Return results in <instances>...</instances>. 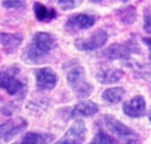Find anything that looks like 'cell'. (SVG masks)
<instances>
[{
    "label": "cell",
    "instance_id": "7",
    "mask_svg": "<svg viewBox=\"0 0 151 144\" xmlns=\"http://www.w3.org/2000/svg\"><path fill=\"white\" fill-rule=\"evenodd\" d=\"M98 19L96 15L89 14V13H78L74 14L68 18V20L65 23V29L66 31L71 32V33H76V32L91 29L92 26L96 25Z\"/></svg>",
    "mask_w": 151,
    "mask_h": 144
},
{
    "label": "cell",
    "instance_id": "23",
    "mask_svg": "<svg viewBox=\"0 0 151 144\" xmlns=\"http://www.w3.org/2000/svg\"><path fill=\"white\" fill-rule=\"evenodd\" d=\"M125 144H142V143L139 140H137V139H130V140H129Z\"/></svg>",
    "mask_w": 151,
    "mask_h": 144
},
{
    "label": "cell",
    "instance_id": "12",
    "mask_svg": "<svg viewBox=\"0 0 151 144\" xmlns=\"http://www.w3.org/2000/svg\"><path fill=\"white\" fill-rule=\"evenodd\" d=\"M98 111H99V106L96 103L90 100H86L76 105L73 108V109L71 110L70 115L72 118H77V117L89 118L94 116Z\"/></svg>",
    "mask_w": 151,
    "mask_h": 144
},
{
    "label": "cell",
    "instance_id": "25",
    "mask_svg": "<svg viewBox=\"0 0 151 144\" xmlns=\"http://www.w3.org/2000/svg\"><path fill=\"white\" fill-rule=\"evenodd\" d=\"M0 101H1V95H0Z\"/></svg>",
    "mask_w": 151,
    "mask_h": 144
},
{
    "label": "cell",
    "instance_id": "15",
    "mask_svg": "<svg viewBox=\"0 0 151 144\" xmlns=\"http://www.w3.org/2000/svg\"><path fill=\"white\" fill-rule=\"evenodd\" d=\"M54 135L50 133H27L21 139L23 144H49L54 140Z\"/></svg>",
    "mask_w": 151,
    "mask_h": 144
},
{
    "label": "cell",
    "instance_id": "21",
    "mask_svg": "<svg viewBox=\"0 0 151 144\" xmlns=\"http://www.w3.org/2000/svg\"><path fill=\"white\" fill-rule=\"evenodd\" d=\"M2 5L6 9H19L23 8L26 5V2L23 1H4L2 2Z\"/></svg>",
    "mask_w": 151,
    "mask_h": 144
},
{
    "label": "cell",
    "instance_id": "3",
    "mask_svg": "<svg viewBox=\"0 0 151 144\" xmlns=\"http://www.w3.org/2000/svg\"><path fill=\"white\" fill-rule=\"evenodd\" d=\"M66 79L71 90L78 98H87L93 93V86L88 81L85 69L80 65H76L69 70Z\"/></svg>",
    "mask_w": 151,
    "mask_h": 144
},
{
    "label": "cell",
    "instance_id": "18",
    "mask_svg": "<svg viewBox=\"0 0 151 144\" xmlns=\"http://www.w3.org/2000/svg\"><path fill=\"white\" fill-rule=\"evenodd\" d=\"M116 16L125 25L133 24L137 17V11L133 6H127L116 11Z\"/></svg>",
    "mask_w": 151,
    "mask_h": 144
},
{
    "label": "cell",
    "instance_id": "6",
    "mask_svg": "<svg viewBox=\"0 0 151 144\" xmlns=\"http://www.w3.org/2000/svg\"><path fill=\"white\" fill-rule=\"evenodd\" d=\"M108 38V33L105 30L98 29L89 37L77 40L75 41V46L79 51H94L106 44Z\"/></svg>",
    "mask_w": 151,
    "mask_h": 144
},
{
    "label": "cell",
    "instance_id": "19",
    "mask_svg": "<svg viewBox=\"0 0 151 144\" xmlns=\"http://www.w3.org/2000/svg\"><path fill=\"white\" fill-rule=\"evenodd\" d=\"M115 139L113 138L111 135H109L103 130L99 131L94 135L92 141L89 144H114Z\"/></svg>",
    "mask_w": 151,
    "mask_h": 144
},
{
    "label": "cell",
    "instance_id": "13",
    "mask_svg": "<svg viewBox=\"0 0 151 144\" xmlns=\"http://www.w3.org/2000/svg\"><path fill=\"white\" fill-rule=\"evenodd\" d=\"M23 41V37L17 33H0V44L6 54H12L18 49Z\"/></svg>",
    "mask_w": 151,
    "mask_h": 144
},
{
    "label": "cell",
    "instance_id": "17",
    "mask_svg": "<svg viewBox=\"0 0 151 144\" xmlns=\"http://www.w3.org/2000/svg\"><path fill=\"white\" fill-rule=\"evenodd\" d=\"M126 94V90L122 87H114L107 89L102 92L101 98L109 105H116L120 103Z\"/></svg>",
    "mask_w": 151,
    "mask_h": 144
},
{
    "label": "cell",
    "instance_id": "5",
    "mask_svg": "<svg viewBox=\"0 0 151 144\" xmlns=\"http://www.w3.org/2000/svg\"><path fill=\"white\" fill-rule=\"evenodd\" d=\"M27 120L18 117L0 123V143L9 142L27 127Z\"/></svg>",
    "mask_w": 151,
    "mask_h": 144
},
{
    "label": "cell",
    "instance_id": "22",
    "mask_svg": "<svg viewBox=\"0 0 151 144\" xmlns=\"http://www.w3.org/2000/svg\"><path fill=\"white\" fill-rule=\"evenodd\" d=\"M144 29L145 30L146 33L150 32V11L148 8L146 9L144 15Z\"/></svg>",
    "mask_w": 151,
    "mask_h": 144
},
{
    "label": "cell",
    "instance_id": "9",
    "mask_svg": "<svg viewBox=\"0 0 151 144\" xmlns=\"http://www.w3.org/2000/svg\"><path fill=\"white\" fill-rule=\"evenodd\" d=\"M103 123L105 127L110 131L111 134L119 138H131L136 137L137 134L133 129H131L129 126H127L125 123H121L114 116L106 114L102 117Z\"/></svg>",
    "mask_w": 151,
    "mask_h": 144
},
{
    "label": "cell",
    "instance_id": "11",
    "mask_svg": "<svg viewBox=\"0 0 151 144\" xmlns=\"http://www.w3.org/2000/svg\"><path fill=\"white\" fill-rule=\"evenodd\" d=\"M123 112L130 118H142L147 113L146 101L144 96L136 95L123 105Z\"/></svg>",
    "mask_w": 151,
    "mask_h": 144
},
{
    "label": "cell",
    "instance_id": "16",
    "mask_svg": "<svg viewBox=\"0 0 151 144\" xmlns=\"http://www.w3.org/2000/svg\"><path fill=\"white\" fill-rule=\"evenodd\" d=\"M33 10L36 19L40 22H48L57 17V11L53 8L46 7L41 2H34Z\"/></svg>",
    "mask_w": 151,
    "mask_h": 144
},
{
    "label": "cell",
    "instance_id": "8",
    "mask_svg": "<svg viewBox=\"0 0 151 144\" xmlns=\"http://www.w3.org/2000/svg\"><path fill=\"white\" fill-rule=\"evenodd\" d=\"M86 124L81 120H78L72 123L60 140L55 144H82L86 138Z\"/></svg>",
    "mask_w": 151,
    "mask_h": 144
},
{
    "label": "cell",
    "instance_id": "24",
    "mask_svg": "<svg viewBox=\"0 0 151 144\" xmlns=\"http://www.w3.org/2000/svg\"><path fill=\"white\" fill-rule=\"evenodd\" d=\"M12 144H23V143L20 141V142H15V143H12Z\"/></svg>",
    "mask_w": 151,
    "mask_h": 144
},
{
    "label": "cell",
    "instance_id": "14",
    "mask_svg": "<svg viewBox=\"0 0 151 144\" xmlns=\"http://www.w3.org/2000/svg\"><path fill=\"white\" fill-rule=\"evenodd\" d=\"M125 76V72L119 68L102 69L96 73V79L101 84H113L119 82Z\"/></svg>",
    "mask_w": 151,
    "mask_h": 144
},
{
    "label": "cell",
    "instance_id": "2",
    "mask_svg": "<svg viewBox=\"0 0 151 144\" xmlns=\"http://www.w3.org/2000/svg\"><path fill=\"white\" fill-rule=\"evenodd\" d=\"M0 89L5 90L12 96L25 95L27 85L20 78V69L18 67L0 69Z\"/></svg>",
    "mask_w": 151,
    "mask_h": 144
},
{
    "label": "cell",
    "instance_id": "10",
    "mask_svg": "<svg viewBox=\"0 0 151 144\" xmlns=\"http://www.w3.org/2000/svg\"><path fill=\"white\" fill-rule=\"evenodd\" d=\"M34 77L36 86L41 91L53 90L58 83L57 73L50 67H45L35 70Z\"/></svg>",
    "mask_w": 151,
    "mask_h": 144
},
{
    "label": "cell",
    "instance_id": "20",
    "mask_svg": "<svg viewBox=\"0 0 151 144\" xmlns=\"http://www.w3.org/2000/svg\"><path fill=\"white\" fill-rule=\"evenodd\" d=\"M81 1H70V0H64V1H59L58 5L63 11H69L73 10L75 8H78L79 5H81Z\"/></svg>",
    "mask_w": 151,
    "mask_h": 144
},
{
    "label": "cell",
    "instance_id": "1",
    "mask_svg": "<svg viewBox=\"0 0 151 144\" xmlns=\"http://www.w3.org/2000/svg\"><path fill=\"white\" fill-rule=\"evenodd\" d=\"M56 46L57 41L53 35L44 31L37 32L23 50L21 58L28 65L41 64L49 57Z\"/></svg>",
    "mask_w": 151,
    "mask_h": 144
},
{
    "label": "cell",
    "instance_id": "4",
    "mask_svg": "<svg viewBox=\"0 0 151 144\" xmlns=\"http://www.w3.org/2000/svg\"><path fill=\"white\" fill-rule=\"evenodd\" d=\"M141 47L135 39L131 38L122 43H113L102 51L101 57L107 60H129L133 55L139 54Z\"/></svg>",
    "mask_w": 151,
    "mask_h": 144
}]
</instances>
